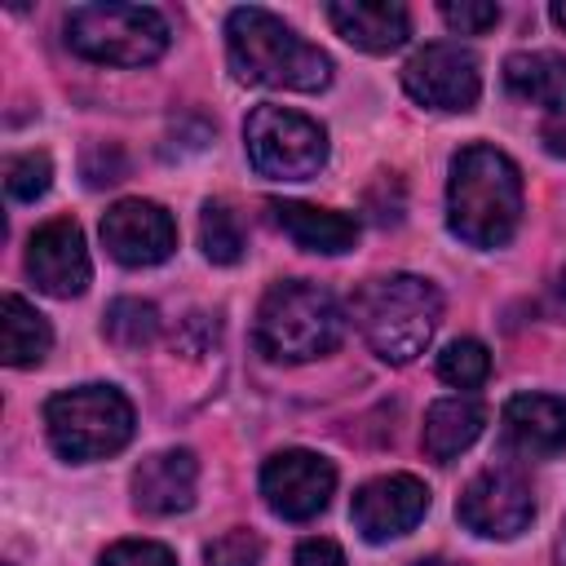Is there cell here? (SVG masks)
Here are the masks:
<instances>
[{
    "instance_id": "cell-21",
    "label": "cell",
    "mask_w": 566,
    "mask_h": 566,
    "mask_svg": "<svg viewBox=\"0 0 566 566\" xmlns=\"http://www.w3.org/2000/svg\"><path fill=\"white\" fill-rule=\"evenodd\" d=\"M106 340L119 345V349H142L159 336V310L150 301H137V296H119L111 301L106 310V323H102Z\"/></svg>"
},
{
    "instance_id": "cell-27",
    "label": "cell",
    "mask_w": 566,
    "mask_h": 566,
    "mask_svg": "<svg viewBox=\"0 0 566 566\" xmlns=\"http://www.w3.org/2000/svg\"><path fill=\"white\" fill-rule=\"evenodd\" d=\"M97 566H177V557L155 539H119L102 553Z\"/></svg>"
},
{
    "instance_id": "cell-16",
    "label": "cell",
    "mask_w": 566,
    "mask_h": 566,
    "mask_svg": "<svg viewBox=\"0 0 566 566\" xmlns=\"http://www.w3.org/2000/svg\"><path fill=\"white\" fill-rule=\"evenodd\" d=\"M327 22L363 53H394L411 35V13L394 0H336L327 4Z\"/></svg>"
},
{
    "instance_id": "cell-2",
    "label": "cell",
    "mask_w": 566,
    "mask_h": 566,
    "mask_svg": "<svg viewBox=\"0 0 566 566\" xmlns=\"http://www.w3.org/2000/svg\"><path fill=\"white\" fill-rule=\"evenodd\" d=\"M226 57L243 84L318 93L332 80V57L310 40H301L283 18H274L261 4L234 9L226 18Z\"/></svg>"
},
{
    "instance_id": "cell-19",
    "label": "cell",
    "mask_w": 566,
    "mask_h": 566,
    "mask_svg": "<svg viewBox=\"0 0 566 566\" xmlns=\"http://www.w3.org/2000/svg\"><path fill=\"white\" fill-rule=\"evenodd\" d=\"M504 84L513 97L557 111L566 106V57L562 53H513L504 62Z\"/></svg>"
},
{
    "instance_id": "cell-31",
    "label": "cell",
    "mask_w": 566,
    "mask_h": 566,
    "mask_svg": "<svg viewBox=\"0 0 566 566\" xmlns=\"http://www.w3.org/2000/svg\"><path fill=\"white\" fill-rule=\"evenodd\" d=\"M553 296H557V310H566V270L557 274V283H553Z\"/></svg>"
},
{
    "instance_id": "cell-29",
    "label": "cell",
    "mask_w": 566,
    "mask_h": 566,
    "mask_svg": "<svg viewBox=\"0 0 566 566\" xmlns=\"http://www.w3.org/2000/svg\"><path fill=\"white\" fill-rule=\"evenodd\" d=\"M539 142H544V150H548V155L566 159V106L544 111V119H539Z\"/></svg>"
},
{
    "instance_id": "cell-8",
    "label": "cell",
    "mask_w": 566,
    "mask_h": 566,
    "mask_svg": "<svg viewBox=\"0 0 566 566\" xmlns=\"http://www.w3.org/2000/svg\"><path fill=\"white\" fill-rule=\"evenodd\" d=\"M455 517L482 539H513L535 517V495L517 469H482L455 504Z\"/></svg>"
},
{
    "instance_id": "cell-25",
    "label": "cell",
    "mask_w": 566,
    "mask_h": 566,
    "mask_svg": "<svg viewBox=\"0 0 566 566\" xmlns=\"http://www.w3.org/2000/svg\"><path fill=\"white\" fill-rule=\"evenodd\" d=\"M261 557H265L261 535H256V531H243V526L217 535V539L203 548V562H208V566H261Z\"/></svg>"
},
{
    "instance_id": "cell-15",
    "label": "cell",
    "mask_w": 566,
    "mask_h": 566,
    "mask_svg": "<svg viewBox=\"0 0 566 566\" xmlns=\"http://www.w3.org/2000/svg\"><path fill=\"white\" fill-rule=\"evenodd\" d=\"M195 486H199V464L186 447L155 451L133 469V504L150 517L186 513L195 504Z\"/></svg>"
},
{
    "instance_id": "cell-14",
    "label": "cell",
    "mask_w": 566,
    "mask_h": 566,
    "mask_svg": "<svg viewBox=\"0 0 566 566\" xmlns=\"http://www.w3.org/2000/svg\"><path fill=\"white\" fill-rule=\"evenodd\" d=\"M504 447L522 460H553L566 451V398L553 394H517L500 416Z\"/></svg>"
},
{
    "instance_id": "cell-33",
    "label": "cell",
    "mask_w": 566,
    "mask_h": 566,
    "mask_svg": "<svg viewBox=\"0 0 566 566\" xmlns=\"http://www.w3.org/2000/svg\"><path fill=\"white\" fill-rule=\"evenodd\" d=\"M416 566H455V562H447V557H424V562H416Z\"/></svg>"
},
{
    "instance_id": "cell-5",
    "label": "cell",
    "mask_w": 566,
    "mask_h": 566,
    "mask_svg": "<svg viewBox=\"0 0 566 566\" xmlns=\"http://www.w3.org/2000/svg\"><path fill=\"white\" fill-rule=\"evenodd\" d=\"M133 402L115 385H80L62 389L44 402V429L62 460H102L128 447L133 438Z\"/></svg>"
},
{
    "instance_id": "cell-26",
    "label": "cell",
    "mask_w": 566,
    "mask_h": 566,
    "mask_svg": "<svg viewBox=\"0 0 566 566\" xmlns=\"http://www.w3.org/2000/svg\"><path fill=\"white\" fill-rule=\"evenodd\" d=\"M438 13H442V22H447L455 35H482V31H491V27L500 22V9L486 4V0H460V4L447 0Z\"/></svg>"
},
{
    "instance_id": "cell-7",
    "label": "cell",
    "mask_w": 566,
    "mask_h": 566,
    "mask_svg": "<svg viewBox=\"0 0 566 566\" xmlns=\"http://www.w3.org/2000/svg\"><path fill=\"white\" fill-rule=\"evenodd\" d=\"M243 142H248V159L261 177L274 181H305L327 164V133L323 124H314L301 111L287 106H256L243 124Z\"/></svg>"
},
{
    "instance_id": "cell-32",
    "label": "cell",
    "mask_w": 566,
    "mask_h": 566,
    "mask_svg": "<svg viewBox=\"0 0 566 566\" xmlns=\"http://www.w3.org/2000/svg\"><path fill=\"white\" fill-rule=\"evenodd\" d=\"M548 18H553V22H557V27H562V31H566V0H557V4H553V9H548Z\"/></svg>"
},
{
    "instance_id": "cell-13",
    "label": "cell",
    "mask_w": 566,
    "mask_h": 566,
    "mask_svg": "<svg viewBox=\"0 0 566 566\" xmlns=\"http://www.w3.org/2000/svg\"><path fill=\"white\" fill-rule=\"evenodd\" d=\"M27 274L35 279L40 292L49 296H80L93 279L88 265V248H84V230L71 217H53L31 234L27 248Z\"/></svg>"
},
{
    "instance_id": "cell-4",
    "label": "cell",
    "mask_w": 566,
    "mask_h": 566,
    "mask_svg": "<svg viewBox=\"0 0 566 566\" xmlns=\"http://www.w3.org/2000/svg\"><path fill=\"white\" fill-rule=\"evenodd\" d=\"M438 318H442V296L420 274L367 279L354 292V323L385 363H411L416 354H424Z\"/></svg>"
},
{
    "instance_id": "cell-9",
    "label": "cell",
    "mask_w": 566,
    "mask_h": 566,
    "mask_svg": "<svg viewBox=\"0 0 566 566\" xmlns=\"http://www.w3.org/2000/svg\"><path fill=\"white\" fill-rule=\"evenodd\" d=\"M332 491H336V469L318 451L292 447L270 455L261 469V495L270 513H279L283 522H310L314 513L327 509Z\"/></svg>"
},
{
    "instance_id": "cell-23",
    "label": "cell",
    "mask_w": 566,
    "mask_h": 566,
    "mask_svg": "<svg viewBox=\"0 0 566 566\" xmlns=\"http://www.w3.org/2000/svg\"><path fill=\"white\" fill-rule=\"evenodd\" d=\"M486 371H491V354L473 336H460V340L442 345V354H438V376L455 389H478L486 380Z\"/></svg>"
},
{
    "instance_id": "cell-12",
    "label": "cell",
    "mask_w": 566,
    "mask_h": 566,
    "mask_svg": "<svg viewBox=\"0 0 566 566\" xmlns=\"http://www.w3.org/2000/svg\"><path fill=\"white\" fill-rule=\"evenodd\" d=\"M429 509V486L411 473H385V478H371L367 486H358L354 504H349V517H354V531L371 544H385V539H398L407 535Z\"/></svg>"
},
{
    "instance_id": "cell-18",
    "label": "cell",
    "mask_w": 566,
    "mask_h": 566,
    "mask_svg": "<svg viewBox=\"0 0 566 566\" xmlns=\"http://www.w3.org/2000/svg\"><path fill=\"white\" fill-rule=\"evenodd\" d=\"M486 424V407L473 394H455V398H438L424 411V455L438 464H451L460 451H469L478 442Z\"/></svg>"
},
{
    "instance_id": "cell-20",
    "label": "cell",
    "mask_w": 566,
    "mask_h": 566,
    "mask_svg": "<svg viewBox=\"0 0 566 566\" xmlns=\"http://www.w3.org/2000/svg\"><path fill=\"white\" fill-rule=\"evenodd\" d=\"M53 345V332H49V318L27 305L22 296H4L0 305V349H4V363L9 367H35Z\"/></svg>"
},
{
    "instance_id": "cell-30",
    "label": "cell",
    "mask_w": 566,
    "mask_h": 566,
    "mask_svg": "<svg viewBox=\"0 0 566 566\" xmlns=\"http://www.w3.org/2000/svg\"><path fill=\"white\" fill-rule=\"evenodd\" d=\"M553 557H557V566H566V522H562V531H557V544H553Z\"/></svg>"
},
{
    "instance_id": "cell-22",
    "label": "cell",
    "mask_w": 566,
    "mask_h": 566,
    "mask_svg": "<svg viewBox=\"0 0 566 566\" xmlns=\"http://www.w3.org/2000/svg\"><path fill=\"white\" fill-rule=\"evenodd\" d=\"M199 243H203V256H208L212 265H234V261L243 256V230H239V217H234L226 203L208 199L203 212H199Z\"/></svg>"
},
{
    "instance_id": "cell-28",
    "label": "cell",
    "mask_w": 566,
    "mask_h": 566,
    "mask_svg": "<svg viewBox=\"0 0 566 566\" xmlns=\"http://www.w3.org/2000/svg\"><path fill=\"white\" fill-rule=\"evenodd\" d=\"M292 566H345V553H340V544H336V539L314 535V539H301V544H296Z\"/></svg>"
},
{
    "instance_id": "cell-10",
    "label": "cell",
    "mask_w": 566,
    "mask_h": 566,
    "mask_svg": "<svg viewBox=\"0 0 566 566\" xmlns=\"http://www.w3.org/2000/svg\"><path fill=\"white\" fill-rule=\"evenodd\" d=\"M402 88L429 111H469L482 93L478 57L460 44H424L402 66Z\"/></svg>"
},
{
    "instance_id": "cell-6",
    "label": "cell",
    "mask_w": 566,
    "mask_h": 566,
    "mask_svg": "<svg viewBox=\"0 0 566 566\" xmlns=\"http://www.w3.org/2000/svg\"><path fill=\"white\" fill-rule=\"evenodd\" d=\"M62 31L71 53L102 66H146L168 49V22L150 4H75Z\"/></svg>"
},
{
    "instance_id": "cell-1",
    "label": "cell",
    "mask_w": 566,
    "mask_h": 566,
    "mask_svg": "<svg viewBox=\"0 0 566 566\" xmlns=\"http://www.w3.org/2000/svg\"><path fill=\"white\" fill-rule=\"evenodd\" d=\"M447 226L469 248H504L522 226V172L495 146H464L451 159Z\"/></svg>"
},
{
    "instance_id": "cell-11",
    "label": "cell",
    "mask_w": 566,
    "mask_h": 566,
    "mask_svg": "<svg viewBox=\"0 0 566 566\" xmlns=\"http://www.w3.org/2000/svg\"><path fill=\"white\" fill-rule=\"evenodd\" d=\"M102 243L119 265H159L177 248V221L155 199H119L102 217Z\"/></svg>"
},
{
    "instance_id": "cell-24",
    "label": "cell",
    "mask_w": 566,
    "mask_h": 566,
    "mask_svg": "<svg viewBox=\"0 0 566 566\" xmlns=\"http://www.w3.org/2000/svg\"><path fill=\"white\" fill-rule=\"evenodd\" d=\"M49 181H53V164H49L44 150H31V155L9 159V177H4V186H9L13 199L35 203V199L49 190Z\"/></svg>"
},
{
    "instance_id": "cell-17",
    "label": "cell",
    "mask_w": 566,
    "mask_h": 566,
    "mask_svg": "<svg viewBox=\"0 0 566 566\" xmlns=\"http://www.w3.org/2000/svg\"><path fill=\"white\" fill-rule=\"evenodd\" d=\"M274 221L283 226V234L305 248V252H349L354 239H358V221L345 217V212H332V208H314V203H296V199H279L270 203Z\"/></svg>"
},
{
    "instance_id": "cell-3",
    "label": "cell",
    "mask_w": 566,
    "mask_h": 566,
    "mask_svg": "<svg viewBox=\"0 0 566 566\" xmlns=\"http://www.w3.org/2000/svg\"><path fill=\"white\" fill-rule=\"evenodd\" d=\"M345 314L340 301L305 279L274 283L256 305L252 340L270 363H310L340 345Z\"/></svg>"
}]
</instances>
